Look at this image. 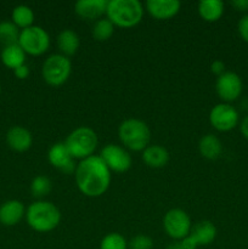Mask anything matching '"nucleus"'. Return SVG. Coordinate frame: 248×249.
I'll use <instances>...</instances> for the list:
<instances>
[{
  "label": "nucleus",
  "mask_w": 248,
  "mask_h": 249,
  "mask_svg": "<svg viewBox=\"0 0 248 249\" xmlns=\"http://www.w3.org/2000/svg\"><path fill=\"white\" fill-rule=\"evenodd\" d=\"M237 29L241 38H242L246 43H248V14L241 17L240 21H238L237 23Z\"/></svg>",
  "instance_id": "c85d7f7f"
},
{
  "label": "nucleus",
  "mask_w": 248,
  "mask_h": 249,
  "mask_svg": "<svg viewBox=\"0 0 248 249\" xmlns=\"http://www.w3.org/2000/svg\"><path fill=\"white\" fill-rule=\"evenodd\" d=\"M225 63L221 60H214L213 62L211 63V72L213 73V74H215L216 77H219V75H221L223 73H225Z\"/></svg>",
  "instance_id": "c756f323"
},
{
  "label": "nucleus",
  "mask_w": 248,
  "mask_h": 249,
  "mask_svg": "<svg viewBox=\"0 0 248 249\" xmlns=\"http://www.w3.org/2000/svg\"><path fill=\"white\" fill-rule=\"evenodd\" d=\"M6 142L11 150L16 152H26L32 147L33 136L24 126L15 125L9 129L6 134Z\"/></svg>",
  "instance_id": "2eb2a0df"
},
{
  "label": "nucleus",
  "mask_w": 248,
  "mask_h": 249,
  "mask_svg": "<svg viewBox=\"0 0 248 249\" xmlns=\"http://www.w3.org/2000/svg\"><path fill=\"white\" fill-rule=\"evenodd\" d=\"M18 45L28 55L40 56L49 50L50 36L43 27L33 24L28 28L21 29Z\"/></svg>",
  "instance_id": "0eeeda50"
},
{
  "label": "nucleus",
  "mask_w": 248,
  "mask_h": 249,
  "mask_svg": "<svg viewBox=\"0 0 248 249\" xmlns=\"http://www.w3.org/2000/svg\"><path fill=\"white\" fill-rule=\"evenodd\" d=\"M74 181L84 196L96 198L102 196L111 185V170L99 155L79 160L75 167Z\"/></svg>",
  "instance_id": "f257e3e1"
},
{
  "label": "nucleus",
  "mask_w": 248,
  "mask_h": 249,
  "mask_svg": "<svg viewBox=\"0 0 248 249\" xmlns=\"http://www.w3.org/2000/svg\"><path fill=\"white\" fill-rule=\"evenodd\" d=\"M26 55L23 49L18 45V43L14 44V45L4 46L1 51V57L2 63L6 66L7 68H11V70H16L19 66L24 65L26 62Z\"/></svg>",
  "instance_id": "4be33fe9"
},
{
  "label": "nucleus",
  "mask_w": 248,
  "mask_h": 249,
  "mask_svg": "<svg viewBox=\"0 0 248 249\" xmlns=\"http://www.w3.org/2000/svg\"><path fill=\"white\" fill-rule=\"evenodd\" d=\"M19 33H21L19 28L12 21L0 22V44L1 45L9 46L18 43Z\"/></svg>",
  "instance_id": "393cba45"
},
{
  "label": "nucleus",
  "mask_w": 248,
  "mask_h": 249,
  "mask_svg": "<svg viewBox=\"0 0 248 249\" xmlns=\"http://www.w3.org/2000/svg\"><path fill=\"white\" fill-rule=\"evenodd\" d=\"M118 138L126 150L142 152L150 145L151 130L141 119L128 118L119 124Z\"/></svg>",
  "instance_id": "20e7f679"
},
{
  "label": "nucleus",
  "mask_w": 248,
  "mask_h": 249,
  "mask_svg": "<svg viewBox=\"0 0 248 249\" xmlns=\"http://www.w3.org/2000/svg\"><path fill=\"white\" fill-rule=\"evenodd\" d=\"M12 22L16 24L18 28L24 29L28 27L33 26L34 22V11L32 7L27 6V5H17L12 10Z\"/></svg>",
  "instance_id": "5701e85b"
},
{
  "label": "nucleus",
  "mask_w": 248,
  "mask_h": 249,
  "mask_svg": "<svg viewBox=\"0 0 248 249\" xmlns=\"http://www.w3.org/2000/svg\"><path fill=\"white\" fill-rule=\"evenodd\" d=\"M240 131L241 134H242L243 138L248 140V113L246 114V116L242 118V121H241Z\"/></svg>",
  "instance_id": "72a5a7b5"
},
{
  "label": "nucleus",
  "mask_w": 248,
  "mask_h": 249,
  "mask_svg": "<svg viewBox=\"0 0 248 249\" xmlns=\"http://www.w3.org/2000/svg\"><path fill=\"white\" fill-rule=\"evenodd\" d=\"M26 216L23 203L17 199H10L0 206V224L4 226H15Z\"/></svg>",
  "instance_id": "dca6fc26"
},
{
  "label": "nucleus",
  "mask_w": 248,
  "mask_h": 249,
  "mask_svg": "<svg viewBox=\"0 0 248 249\" xmlns=\"http://www.w3.org/2000/svg\"><path fill=\"white\" fill-rule=\"evenodd\" d=\"M153 240L147 235H136L128 242V249H152Z\"/></svg>",
  "instance_id": "cd10ccee"
},
{
  "label": "nucleus",
  "mask_w": 248,
  "mask_h": 249,
  "mask_svg": "<svg viewBox=\"0 0 248 249\" xmlns=\"http://www.w3.org/2000/svg\"><path fill=\"white\" fill-rule=\"evenodd\" d=\"M26 220L34 231L46 233L60 225L61 212L53 202L40 199L29 204L26 209Z\"/></svg>",
  "instance_id": "f03ea898"
},
{
  "label": "nucleus",
  "mask_w": 248,
  "mask_h": 249,
  "mask_svg": "<svg viewBox=\"0 0 248 249\" xmlns=\"http://www.w3.org/2000/svg\"><path fill=\"white\" fill-rule=\"evenodd\" d=\"M209 123L218 131H230L240 123L238 111L230 104L220 102L209 112Z\"/></svg>",
  "instance_id": "9d476101"
},
{
  "label": "nucleus",
  "mask_w": 248,
  "mask_h": 249,
  "mask_svg": "<svg viewBox=\"0 0 248 249\" xmlns=\"http://www.w3.org/2000/svg\"><path fill=\"white\" fill-rule=\"evenodd\" d=\"M145 9L153 18L169 19L177 15L181 9L179 0H147Z\"/></svg>",
  "instance_id": "ddd939ff"
},
{
  "label": "nucleus",
  "mask_w": 248,
  "mask_h": 249,
  "mask_svg": "<svg viewBox=\"0 0 248 249\" xmlns=\"http://www.w3.org/2000/svg\"><path fill=\"white\" fill-rule=\"evenodd\" d=\"M99 156L104 160L105 164L108 167L111 173L128 172L133 164V158L129 151L123 146L116 145V143H108L104 146Z\"/></svg>",
  "instance_id": "1a4fd4ad"
},
{
  "label": "nucleus",
  "mask_w": 248,
  "mask_h": 249,
  "mask_svg": "<svg viewBox=\"0 0 248 249\" xmlns=\"http://www.w3.org/2000/svg\"><path fill=\"white\" fill-rule=\"evenodd\" d=\"M198 151L206 160H215L223 152V143L214 134H206L198 141Z\"/></svg>",
  "instance_id": "a211bd4d"
},
{
  "label": "nucleus",
  "mask_w": 248,
  "mask_h": 249,
  "mask_svg": "<svg viewBox=\"0 0 248 249\" xmlns=\"http://www.w3.org/2000/svg\"><path fill=\"white\" fill-rule=\"evenodd\" d=\"M14 73H15V77L18 78V79H26V78L29 77L31 71H29L28 66L24 63V65L19 66V67H17L16 70H14Z\"/></svg>",
  "instance_id": "2f4dec72"
},
{
  "label": "nucleus",
  "mask_w": 248,
  "mask_h": 249,
  "mask_svg": "<svg viewBox=\"0 0 248 249\" xmlns=\"http://www.w3.org/2000/svg\"><path fill=\"white\" fill-rule=\"evenodd\" d=\"M48 160L55 169L60 170L65 174H74L75 160L68 151L65 142H56L49 148Z\"/></svg>",
  "instance_id": "f8f14e48"
},
{
  "label": "nucleus",
  "mask_w": 248,
  "mask_h": 249,
  "mask_svg": "<svg viewBox=\"0 0 248 249\" xmlns=\"http://www.w3.org/2000/svg\"><path fill=\"white\" fill-rule=\"evenodd\" d=\"M106 17L116 27L131 28L142 21L143 6L139 0H108Z\"/></svg>",
  "instance_id": "7ed1b4c3"
},
{
  "label": "nucleus",
  "mask_w": 248,
  "mask_h": 249,
  "mask_svg": "<svg viewBox=\"0 0 248 249\" xmlns=\"http://www.w3.org/2000/svg\"><path fill=\"white\" fill-rule=\"evenodd\" d=\"M179 243H180V246L182 247V249H197L199 247L198 243L196 242V240H195L191 235H189V236H186L185 238H182L181 241H179Z\"/></svg>",
  "instance_id": "7c9ffc66"
},
{
  "label": "nucleus",
  "mask_w": 248,
  "mask_h": 249,
  "mask_svg": "<svg viewBox=\"0 0 248 249\" xmlns=\"http://www.w3.org/2000/svg\"><path fill=\"white\" fill-rule=\"evenodd\" d=\"M72 73V62L70 57L62 53H53L44 61L41 66V77L50 87L65 84Z\"/></svg>",
  "instance_id": "423d86ee"
},
{
  "label": "nucleus",
  "mask_w": 248,
  "mask_h": 249,
  "mask_svg": "<svg viewBox=\"0 0 248 249\" xmlns=\"http://www.w3.org/2000/svg\"><path fill=\"white\" fill-rule=\"evenodd\" d=\"M114 28L116 26L107 17H102L92 24L91 36L96 41H106L113 36Z\"/></svg>",
  "instance_id": "b1692460"
},
{
  "label": "nucleus",
  "mask_w": 248,
  "mask_h": 249,
  "mask_svg": "<svg viewBox=\"0 0 248 249\" xmlns=\"http://www.w3.org/2000/svg\"><path fill=\"white\" fill-rule=\"evenodd\" d=\"M53 189V182L45 175H38L34 178L31 182V194L36 201L44 199V197L48 196Z\"/></svg>",
  "instance_id": "a878e982"
},
{
  "label": "nucleus",
  "mask_w": 248,
  "mask_h": 249,
  "mask_svg": "<svg viewBox=\"0 0 248 249\" xmlns=\"http://www.w3.org/2000/svg\"><path fill=\"white\" fill-rule=\"evenodd\" d=\"M243 83L240 75L231 71H226L221 75L216 77L215 91L223 102L230 104L236 101L242 94Z\"/></svg>",
  "instance_id": "9b49d317"
},
{
  "label": "nucleus",
  "mask_w": 248,
  "mask_h": 249,
  "mask_svg": "<svg viewBox=\"0 0 248 249\" xmlns=\"http://www.w3.org/2000/svg\"><path fill=\"white\" fill-rule=\"evenodd\" d=\"M165 249H182V247L180 246L179 241H177V242H174V243H170V245L168 246Z\"/></svg>",
  "instance_id": "f704fd0d"
},
{
  "label": "nucleus",
  "mask_w": 248,
  "mask_h": 249,
  "mask_svg": "<svg viewBox=\"0 0 248 249\" xmlns=\"http://www.w3.org/2000/svg\"><path fill=\"white\" fill-rule=\"evenodd\" d=\"M108 0H78L74 4V12L83 19L95 21L106 15Z\"/></svg>",
  "instance_id": "4468645a"
},
{
  "label": "nucleus",
  "mask_w": 248,
  "mask_h": 249,
  "mask_svg": "<svg viewBox=\"0 0 248 249\" xmlns=\"http://www.w3.org/2000/svg\"><path fill=\"white\" fill-rule=\"evenodd\" d=\"M100 249H128V241L118 232H109L102 237Z\"/></svg>",
  "instance_id": "bb28decb"
},
{
  "label": "nucleus",
  "mask_w": 248,
  "mask_h": 249,
  "mask_svg": "<svg viewBox=\"0 0 248 249\" xmlns=\"http://www.w3.org/2000/svg\"><path fill=\"white\" fill-rule=\"evenodd\" d=\"M231 5L238 11H248V0H232Z\"/></svg>",
  "instance_id": "473e14b6"
},
{
  "label": "nucleus",
  "mask_w": 248,
  "mask_h": 249,
  "mask_svg": "<svg viewBox=\"0 0 248 249\" xmlns=\"http://www.w3.org/2000/svg\"><path fill=\"white\" fill-rule=\"evenodd\" d=\"M141 158L147 167L153 168V169H159V168L165 167L168 164L170 156L164 146L148 145L142 151Z\"/></svg>",
  "instance_id": "f3484780"
},
{
  "label": "nucleus",
  "mask_w": 248,
  "mask_h": 249,
  "mask_svg": "<svg viewBox=\"0 0 248 249\" xmlns=\"http://www.w3.org/2000/svg\"><path fill=\"white\" fill-rule=\"evenodd\" d=\"M63 142L75 160H82L95 155L99 145V136L89 126H78L68 134Z\"/></svg>",
  "instance_id": "39448f33"
},
{
  "label": "nucleus",
  "mask_w": 248,
  "mask_h": 249,
  "mask_svg": "<svg viewBox=\"0 0 248 249\" xmlns=\"http://www.w3.org/2000/svg\"><path fill=\"white\" fill-rule=\"evenodd\" d=\"M163 228L170 238L175 241H181L191 232V218L182 209L173 208L164 214Z\"/></svg>",
  "instance_id": "6e6552de"
},
{
  "label": "nucleus",
  "mask_w": 248,
  "mask_h": 249,
  "mask_svg": "<svg viewBox=\"0 0 248 249\" xmlns=\"http://www.w3.org/2000/svg\"><path fill=\"white\" fill-rule=\"evenodd\" d=\"M216 233L215 225L211 220H201L192 225L190 235L196 240L198 246H208L214 242Z\"/></svg>",
  "instance_id": "6ab92c4d"
},
{
  "label": "nucleus",
  "mask_w": 248,
  "mask_h": 249,
  "mask_svg": "<svg viewBox=\"0 0 248 249\" xmlns=\"http://www.w3.org/2000/svg\"><path fill=\"white\" fill-rule=\"evenodd\" d=\"M224 2L221 0H201L197 5V11L202 19L216 22L224 15Z\"/></svg>",
  "instance_id": "412c9836"
},
{
  "label": "nucleus",
  "mask_w": 248,
  "mask_h": 249,
  "mask_svg": "<svg viewBox=\"0 0 248 249\" xmlns=\"http://www.w3.org/2000/svg\"><path fill=\"white\" fill-rule=\"evenodd\" d=\"M80 46L79 36L73 29L66 28L58 33L57 36V48L60 53L66 57L75 55Z\"/></svg>",
  "instance_id": "aec40b11"
}]
</instances>
